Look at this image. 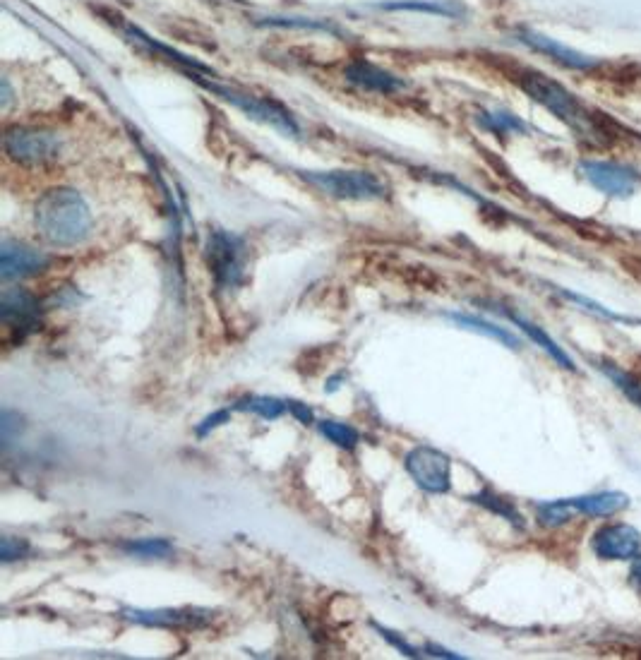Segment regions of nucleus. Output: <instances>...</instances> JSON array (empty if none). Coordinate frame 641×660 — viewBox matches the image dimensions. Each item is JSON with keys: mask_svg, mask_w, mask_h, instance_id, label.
I'll return each mask as SVG.
<instances>
[{"mask_svg": "<svg viewBox=\"0 0 641 660\" xmlns=\"http://www.w3.org/2000/svg\"><path fill=\"white\" fill-rule=\"evenodd\" d=\"M317 428H320V432L327 437L329 442L337 444V447L353 449L358 442H361V435H358V430L349 423H339V420H322Z\"/></svg>", "mask_w": 641, "mask_h": 660, "instance_id": "19", "label": "nucleus"}, {"mask_svg": "<svg viewBox=\"0 0 641 660\" xmlns=\"http://www.w3.org/2000/svg\"><path fill=\"white\" fill-rule=\"evenodd\" d=\"M478 123L483 125L485 130L495 132V135H509V132H526V125L521 123L519 118H514L512 113H481Z\"/></svg>", "mask_w": 641, "mask_h": 660, "instance_id": "21", "label": "nucleus"}, {"mask_svg": "<svg viewBox=\"0 0 641 660\" xmlns=\"http://www.w3.org/2000/svg\"><path fill=\"white\" fill-rule=\"evenodd\" d=\"M406 471L418 488L442 495L452 488V461L435 447H413L404 459Z\"/></svg>", "mask_w": 641, "mask_h": 660, "instance_id": "5", "label": "nucleus"}, {"mask_svg": "<svg viewBox=\"0 0 641 660\" xmlns=\"http://www.w3.org/2000/svg\"><path fill=\"white\" fill-rule=\"evenodd\" d=\"M579 171L593 188L610 197H629L637 190V173L629 171L627 166L610 164V161H584Z\"/></svg>", "mask_w": 641, "mask_h": 660, "instance_id": "8", "label": "nucleus"}, {"mask_svg": "<svg viewBox=\"0 0 641 660\" xmlns=\"http://www.w3.org/2000/svg\"><path fill=\"white\" fill-rule=\"evenodd\" d=\"M387 10H416V12H433V15H445V17H459L464 8L454 3H442V0H425V3H392L385 5Z\"/></svg>", "mask_w": 641, "mask_h": 660, "instance_id": "23", "label": "nucleus"}, {"mask_svg": "<svg viewBox=\"0 0 641 660\" xmlns=\"http://www.w3.org/2000/svg\"><path fill=\"white\" fill-rule=\"evenodd\" d=\"M569 504L574 507L577 514L586 516H610L617 514L620 509H625L629 504V497L625 492H596V495H584V497H569Z\"/></svg>", "mask_w": 641, "mask_h": 660, "instance_id": "15", "label": "nucleus"}, {"mask_svg": "<svg viewBox=\"0 0 641 660\" xmlns=\"http://www.w3.org/2000/svg\"><path fill=\"white\" fill-rule=\"evenodd\" d=\"M301 176L337 200H380L387 195L385 185L368 171H303Z\"/></svg>", "mask_w": 641, "mask_h": 660, "instance_id": "3", "label": "nucleus"}, {"mask_svg": "<svg viewBox=\"0 0 641 660\" xmlns=\"http://www.w3.org/2000/svg\"><path fill=\"white\" fill-rule=\"evenodd\" d=\"M373 627L377 629V632H380V636L385 641H389V644H392L394 648H399V653L401 656H409V658H421V653L416 651V648H413L409 641H404L401 639V636H397V632H392V629H387V627H380V624H373Z\"/></svg>", "mask_w": 641, "mask_h": 660, "instance_id": "27", "label": "nucleus"}, {"mask_svg": "<svg viewBox=\"0 0 641 660\" xmlns=\"http://www.w3.org/2000/svg\"><path fill=\"white\" fill-rule=\"evenodd\" d=\"M473 502H478V504H483V507H488V509H493L495 514H500V516H505V519L512 521L514 526H524L521 524V516L517 514V509L512 507V504H507L505 500H502V497H495V495H490V492H481V495H473L471 497Z\"/></svg>", "mask_w": 641, "mask_h": 660, "instance_id": "25", "label": "nucleus"}, {"mask_svg": "<svg viewBox=\"0 0 641 660\" xmlns=\"http://www.w3.org/2000/svg\"><path fill=\"white\" fill-rule=\"evenodd\" d=\"M197 80H200V77H197ZM200 82L205 84V87L212 94L221 96L224 101H231L233 106H238L241 111L248 113L250 118L262 120V123L272 125V128L286 132V135H296V132H298L296 123H293V118L289 116V111H284V108H281L279 104H274V101H265V99H260V96L236 92V89L219 87V84H212V82H205V80H200Z\"/></svg>", "mask_w": 641, "mask_h": 660, "instance_id": "7", "label": "nucleus"}, {"mask_svg": "<svg viewBox=\"0 0 641 660\" xmlns=\"http://www.w3.org/2000/svg\"><path fill=\"white\" fill-rule=\"evenodd\" d=\"M286 411H291L293 416L301 420L303 425L313 423V411H310V408L305 404H298V401H286Z\"/></svg>", "mask_w": 641, "mask_h": 660, "instance_id": "29", "label": "nucleus"}, {"mask_svg": "<svg viewBox=\"0 0 641 660\" xmlns=\"http://www.w3.org/2000/svg\"><path fill=\"white\" fill-rule=\"evenodd\" d=\"M236 411H253L267 420H277L286 411V401L274 399V396H250L236 404Z\"/></svg>", "mask_w": 641, "mask_h": 660, "instance_id": "20", "label": "nucleus"}, {"mask_svg": "<svg viewBox=\"0 0 641 660\" xmlns=\"http://www.w3.org/2000/svg\"><path fill=\"white\" fill-rule=\"evenodd\" d=\"M449 320L454 324H459V327L469 329V332H476V334H485L490 336V339L500 341V344H505L507 348H514L517 351L519 348V339L514 336L512 332H507L505 327H497L493 322H485L481 317H473V315H461V312H449Z\"/></svg>", "mask_w": 641, "mask_h": 660, "instance_id": "17", "label": "nucleus"}, {"mask_svg": "<svg viewBox=\"0 0 641 660\" xmlns=\"http://www.w3.org/2000/svg\"><path fill=\"white\" fill-rule=\"evenodd\" d=\"M5 154L17 164H44L58 156V137L46 130H32V128H13L5 132L3 137Z\"/></svg>", "mask_w": 641, "mask_h": 660, "instance_id": "6", "label": "nucleus"}, {"mask_svg": "<svg viewBox=\"0 0 641 660\" xmlns=\"http://www.w3.org/2000/svg\"><path fill=\"white\" fill-rule=\"evenodd\" d=\"M49 264L51 257L46 252L29 248L25 243H17V240H3V248H0V274H3V281L34 276L44 272Z\"/></svg>", "mask_w": 641, "mask_h": 660, "instance_id": "9", "label": "nucleus"}, {"mask_svg": "<svg viewBox=\"0 0 641 660\" xmlns=\"http://www.w3.org/2000/svg\"><path fill=\"white\" fill-rule=\"evenodd\" d=\"M519 84L533 101L548 108L555 118H560L574 135L581 137L584 142L596 144V147H605L613 140V130L610 123L601 118V113H593L586 108L572 92H567L562 84H557L550 77L541 75V72H521Z\"/></svg>", "mask_w": 641, "mask_h": 660, "instance_id": "1", "label": "nucleus"}, {"mask_svg": "<svg viewBox=\"0 0 641 660\" xmlns=\"http://www.w3.org/2000/svg\"><path fill=\"white\" fill-rule=\"evenodd\" d=\"M27 552H29L27 540H20V538H13V536H3V543H0V560H3L5 564L22 560Z\"/></svg>", "mask_w": 641, "mask_h": 660, "instance_id": "26", "label": "nucleus"}, {"mask_svg": "<svg viewBox=\"0 0 641 660\" xmlns=\"http://www.w3.org/2000/svg\"><path fill=\"white\" fill-rule=\"evenodd\" d=\"M37 296L25 291V288H5L0 296V320L10 329H25L32 332L41 324Z\"/></svg>", "mask_w": 641, "mask_h": 660, "instance_id": "11", "label": "nucleus"}, {"mask_svg": "<svg viewBox=\"0 0 641 660\" xmlns=\"http://www.w3.org/2000/svg\"><path fill=\"white\" fill-rule=\"evenodd\" d=\"M425 651H428L430 656H435V658H461L459 653H452V651H447V648H440V646H435V644H428V648H425Z\"/></svg>", "mask_w": 641, "mask_h": 660, "instance_id": "30", "label": "nucleus"}, {"mask_svg": "<svg viewBox=\"0 0 641 660\" xmlns=\"http://www.w3.org/2000/svg\"><path fill=\"white\" fill-rule=\"evenodd\" d=\"M209 267L221 291L236 288L245 274V245L233 233L214 231L209 236Z\"/></svg>", "mask_w": 641, "mask_h": 660, "instance_id": "4", "label": "nucleus"}, {"mask_svg": "<svg viewBox=\"0 0 641 660\" xmlns=\"http://www.w3.org/2000/svg\"><path fill=\"white\" fill-rule=\"evenodd\" d=\"M39 233L58 248H75L92 231V212L85 197L73 188H53L34 207Z\"/></svg>", "mask_w": 641, "mask_h": 660, "instance_id": "2", "label": "nucleus"}, {"mask_svg": "<svg viewBox=\"0 0 641 660\" xmlns=\"http://www.w3.org/2000/svg\"><path fill=\"white\" fill-rule=\"evenodd\" d=\"M123 617L130 622L147 624V627H205L214 612L202 608H159V610H123Z\"/></svg>", "mask_w": 641, "mask_h": 660, "instance_id": "12", "label": "nucleus"}, {"mask_svg": "<svg viewBox=\"0 0 641 660\" xmlns=\"http://www.w3.org/2000/svg\"><path fill=\"white\" fill-rule=\"evenodd\" d=\"M121 550L130 557H140V560H166L173 555V545L166 538L128 540L121 545Z\"/></svg>", "mask_w": 641, "mask_h": 660, "instance_id": "18", "label": "nucleus"}, {"mask_svg": "<svg viewBox=\"0 0 641 660\" xmlns=\"http://www.w3.org/2000/svg\"><path fill=\"white\" fill-rule=\"evenodd\" d=\"M574 514H577V512H574V507L569 504V500L548 502V504H541V507H538V521H541V524L548 526V528L567 524V521L572 519Z\"/></svg>", "mask_w": 641, "mask_h": 660, "instance_id": "22", "label": "nucleus"}, {"mask_svg": "<svg viewBox=\"0 0 641 660\" xmlns=\"http://www.w3.org/2000/svg\"><path fill=\"white\" fill-rule=\"evenodd\" d=\"M509 320H512L514 324H519V327H521V332H524L526 336H529L531 341H536V344L541 346L543 351L548 353V356L555 360V363H560L562 368H567V370H577V368H574V360L569 358L567 353L562 351V346H557L555 341L550 339V336L545 334L541 327H538V324L529 322V320H526V317H521V315H514V312H509Z\"/></svg>", "mask_w": 641, "mask_h": 660, "instance_id": "16", "label": "nucleus"}, {"mask_svg": "<svg viewBox=\"0 0 641 660\" xmlns=\"http://www.w3.org/2000/svg\"><path fill=\"white\" fill-rule=\"evenodd\" d=\"M346 77H349L353 84H358V87L377 94H392L397 92V89H401V82L397 77L389 75L387 70L377 68L373 63H363V60L349 65V68H346Z\"/></svg>", "mask_w": 641, "mask_h": 660, "instance_id": "14", "label": "nucleus"}, {"mask_svg": "<svg viewBox=\"0 0 641 660\" xmlns=\"http://www.w3.org/2000/svg\"><path fill=\"white\" fill-rule=\"evenodd\" d=\"M229 420H231V411H226V408H221V411L212 413V416H207L205 420H202V425H197V435L205 437V435H209V432H212L214 428H219V425L229 423Z\"/></svg>", "mask_w": 641, "mask_h": 660, "instance_id": "28", "label": "nucleus"}, {"mask_svg": "<svg viewBox=\"0 0 641 660\" xmlns=\"http://www.w3.org/2000/svg\"><path fill=\"white\" fill-rule=\"evenodd\" d=\"M632 584L637 591H641V557L634 562V567H632Z\"/></svg>", "mask_w": 641, "mask_h": 660, "instance_id": "31", "label": "nucleus"}, {"mask_svg": "<svg viewBox=\"0 0 641 660\" xmlns=\"http://www.w3.org/2000/svg\"><path fill=\"white\" fill-rule=\"evenodd\" d=\"M598 370H603L605 375H608L610 380L617 384V389H622V392H625L629 399H632L634 404L641 408V384L634 380V377H629L627 372H622L620 368H615V365H610V363H598Z\"/></svg>", "mask_w": 641, "mask_h": 660, "instance_id": "24", "label": "nucleus"}, {"mask_svg": "<svg viewBox=\"0 0 641 660\" xmlns=\"http://www.w3.org/2000/svg\"><path fill=\"white\" fill-rule=\"evenodd\" d=\"M593 550L601 560H634L641 552V533L629 524H608L593 536Z\"/></svg>", "mask_w": 641, "mask_h": 660, "instance_id": "10", "label": "nucleus"}, {"mask_svg": "<svg viewBox=\"0 0 641 660\" xmlns=\"http://www.w3.org/2000/svg\"><path fill=\"white\" fill-rule=\"evenodd\" d=\"M521 41H524V44H529L531 48H536V51L543 53V56L553 58L555 63L565 65V68L589 70V68H596V65H598L593 58L584 56V53H579V51H574V48L557 44L555 39H548V36H543V34L524 32V34H521Z\"/></svg>", "mask_w": 641, "mask_h": 660, "instance_id": "13", "label": "nucleus"}]
</instances>
